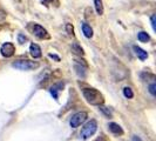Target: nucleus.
<instances>
[{
	"label": "nucleus",
	"instance_id": "obj_10",
	"mask_svg": "<svg viewBox=\"0 0 156 141\" xmlns=\"http://www.w3.org/2000/svg\"><path fill=\"white\" fill-rule=\"evenodd\" d=\"M109 131L110 132H113L114 134H120V135H121V134H123L122 128L117 125V124H114V122L109 124Z\"/></svg>",
	"mask_w": 156,
	"mask_h": 141
},
{
	"label": "nucleus",
	"instance_id": "obj_20",
	"mask_svg": "<svg viewBox=\"0 0 156 141\" xmlns=\"http://www.w3.org/2000/svg\"><path fill=\"white\" fill-rule=\"evenodd\" d=\"M133 141H141V140L139 139V138H137V136H134V138H133Z\"/></svg>",
	"mask_w": 156,
	"mask_h": 141
},
{
	"label": "nucleus",
	"instance_id": "obj_13",
	"mask_svg": "<svg viewBox=\"0 0 156 141\" xmlns=\"http://www.w3.org/2000/svg\"><path fill=\"white\" fill-rule=\"evenodd\" d=\"M137 39L140 40L141 42H147V41H149V35L146 33V32H140L139 34H137Z\"/></svg>",
	"mask_w": 156,
	"mask_h": 141
},
{
	"label": "nucleus",
	"instance_id": "obj_8",
	"mask_svg": "<svg viewBox=\"0 0 156 141\" xmlns=\"http://www.w3.org/2000/svg\"><path fill=\"white\" fill-rule=\"evenodd\" d=\"M134 51H135V53L136 55L140 58L141 60H146L147 58H148V53L144 51V49H142L141 47H137V46H134Z\"/></svg>",
	"mask_w": 156,
	"mask_h": 141
},
{
	"label": "nucleus",
	"instance_id": "obj_9",
	"mask_svg": "<svg viewBox=\"0 0 156 141\" xmlns=\"http://www.w3.org/2000/svg\"><path fill=\"white\" fill-rule=\"evenodd\" d=\"M82 32H83L85 37H87V38H92L93 37V30H92V27L88 24H82Z\"/></svg>",
	"mask_w": 156,
	"mask_h": 141
},
{
	"label": "nucleus",
	"instance_id": "obj_19",
	"mask_svg": "<svg viewBox=\"0 0 156 141\" xmlns=\"http://www.w3.org/2000/svg\"><path fill=\"white\" fill-rule=\"evenodd\" d=\"M18 39H19V42H20V44H23V42L26 41V37H23V34H19Z\"/></svg>",
	"mask_w": 156,
	"mask_h": 141
},
{
	"label": "nucleus",
	"instance_id": "obj_1",
	"mask_svg": "<svg viewBox=\"0 0 156 141\" xmlns=\"http://www.w3.org/2000/svg\"><path fill=\"white\" fill-rule=\"evenodd\" d=\"M82 94H83L85 99L90 105H98V106H100V105H102L105 102L103 95L98 89H94V88H83L82 89Z\"/></svg>",
	"mask_w": 156,
	"mask_h": 141
},
{
	"label": "nucleus",
	"instance_id": "obj_21",
	"mask_svg": "<svg viewBox=\"0 0 156 141\" xmlns=\"http://www.w3.org/2000/svg\"><path fill=\"white\" fill-rule=\"evenodd\" d=\"M46 2H51V1H53V0H45Z\"/></svg>",
	"mask_w": 156,
	"mask_h": 141
},
{
	"label": "nucleus",
	"instance_id": "obj_12",
	"mask_svg": "<svg viewBox=\"0 0 156 141\" xmlns=\"http://www.w3.org/2000/svg\"><path fill=\"white\" fill-rule=\"evenodd\" d=\"M72 51H73L75 54H78V55H83V54H85V53H83L82 47L80 46L78 42H74V44L72 45Z\"/></svg>",
	"mask_w": 156,
	"mask_h": 141
},
{
	"label": "nucleus",
	"instance_id": "obj_6",
	"mask_svg": "<svg viewBox=\"0 0 156 141\" xmlns=\"http://www.w3.org/2000/svg\"><path fill=\"white\" fill-rule=\"evenodd\" d=\"M33 33L35 37H38L39 39H49V34L48 32L40 25H34L33 27Z\"/></svg>",
	"mask_w": 156,
	"mask_h": 141
},
{
	"label": "nucleus",
	"instance_id": "obj_3",
	"mask_svg": "<svg viewBox=\"0 0 156 141\" xmlns=\"http://www.w3.org/2000/svg\"><path fill=\"white\" fill-rule=\"evenodd\" d=\"M13 67L20 70H30L38 68L39 65H38V63H34V61H31V60H18V61L13 63Z\"/></svg>",
	"mask_w": 156,
	"mask_h": 141
},
{
	"label": "nucleus",
	"instance_id": "obj_18",
	"mask_svg": "<svg viewBox=\"0 0 156 141\" xmlns=\"http://www.w3.org/2000/svg\"><path fill=\"white\" fill-rule=\"evenodd\" d=\"M155 14H153V16H151V18H150V20H151V26H153V30H154V31H155L156 30V26H155Z\"/></svg>",
	"mask_w": 156,
	"mask_h": 141
},
{
	"label": "nucleus",
	"instance_id": "obj_17",
	"mask_svg": "<svg viewBox=\"0 0 156 141\" xmlns=\"http://www.w3.org/2000/svg\"><path fill=\"white\" fill-rule=\"evenodd\" d=\"M155 88H156L155 82H153V84L149 86V92H150V94H151L153 96H155Z\"/></svg>",
	"mask_w": 156,
	"mask_h": 141
},
{
	"label": "nucleus",
	"instance_id": "obj_2",
	"mask_svg": "<svg viewBox=\"0 0 156 141\" xmlns=\"http://www.w3.org/2000/svg\"><path fill=\"white\" fill-rule=\"evenodd\" d=\"M96 129H98V124H96L95 120H92V121H89V122L81 129L80 136H81L82 139H88V138H90L92 135L95 134Z\"/></svg>",
	"mask_w": 156,
	"mask_h": 141
},
{
	"label": "nucleus",
	"instance_id": "obj_5",
	"mask_svg": "<svg viewBox=\"0 0 156 141\" xmlns=\"http://www.w3.org/2000/svg\"><path fill=\"white\" fill-rule=\"evenodd\" d=\"M0 53L5 58H11L12 55L16 53V47L12 42H5L4 45L0 47Z\"/></svg>",
	"mask_w": 156,
	"mask_h": 141
},
{
	"label": "nucleus",
	"instance_id": "obj_11",
	"mask_svg": "<svg viewBox=\"0 0 156 141\" xmlns=\"http://www.w3.org/2000/svg\"><path fill=\"white\" fill-rule=\"evenodd\" d=\"M94 5H95V9L98 12L99 16L103 14V5H102V0H94Z\"/></svg>",
	"mask_w": 156,
	"mask_h": 141
},
{
	"label": "nucleus",
	"instance_id": "obj_4",
	"mask_svg": "<svg viewBox=\"0 0 156 141\" xmlns=\"http://www.w3.org/2000/svg\"><path fill=\"white\" fill-rule=\"evenodd\" d=\"M86 119H87L86 112H78V113H75L73 117L70 118V121H69L70 127L76 128V127H79L82 122H85Z\"/></svg>",
	"mask_w": 156,
	"mask_h": 141
},
{
	"label": "nucleus",
	"instance_id": "obj_16",
	"mask_svg": "<svg viewBox=\"0 0 156 141\" xmlns=\"http://www.w3.org/2000/svg\"><path fill=\"white\" fill-rule=\"evenodd\" d=\"M66 31H67V33H68L69 35H73V34H74V28H73V26H72L70 24H67V25H66Z\"/></svg>",
	"mask_w": 156,
	"mask_h": 141
},
{
	"label": "nucleus",
	"instance_id": "obj_7",
	"mask_svg": "<svg viewBox=\"0 0 156 141\" xmlns=\"http://www.w3.org/2000/svg\"><path fill=\"white\" fill-rule=\"evenodd\" d=\"M30 52H31L32 56L35 58V59H38V58L41 56V48L37 44H32L31 46H30Z\"/></svg>",
	"mask_w": 156,
	"mask_h": 141
},
{
	"label": "nucleus",
	"instance_id": "obj_14",
	"mask_svg": "<svg viewBox=\"0 0 156 141\" xmlns=\"http://www.w3.org/2000/svg\"><path fill=\"white\" fill-rule=\"evenodd\" d=\"M123 94H125L126 98H128V99H132L134 96L133 91H132V88H129V87H125V88H123Z\"/></svg>",
	"mask_w": 156,
	"mask_h": 141
},
{
	"label": "nucleus",
	"instance_id": "obj_15",
	"mask_svg": "<svg viewBox=\"0 0 156 141\" xmlns=\"http://www.w3.org/2000/svg\"><path fill=\"white\" fill-rule=\"evenodd\" d=\"M60 86H61V85H55V86H53L52 88H51V93L53 94V96H54L55 99H58V93H56V92L60 91V89H58Z\"/></svg>",
	"mask_w": 156,
	"mask_h": 141
}]
</instances>
